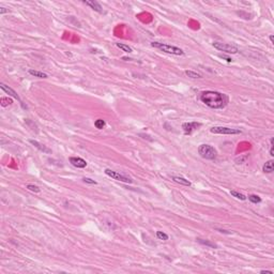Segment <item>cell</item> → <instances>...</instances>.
<instances>
[{
    "instance_id": "4316f807",
    "label": "cell",
    "mask_w": 274,
    "mask_h": 274,
    "mask_svg": "<svg viewBox=\"0 0 274 274\" xmlns=\"http://www.w3.org/2000/svg\"><path fill=\"white\" fill-rule=\"evenodd\" d=\"M270 155H271V156H273V155H274V152H273V146H271V149H270Z\"/></svg>"
},
{
    "instance_id": "8992f818",
    "label": "cell",
    "mask_w": 274,
    "mask_h": 274,
    "mask_svg": "<svg viewBox=\"0 0 274 274\" xmlns=\"http://www.w3.org/2000/svg\"><path fill=\"white\" fill-rule=\"evenodd\" d=\"M104 172H105L108 177L113 178V179H115V180L121 181V182H125V183H132L133 182L129 177H125V176H123V174H119V172H117V171L111 170V169H105Z\"/></svg>"
},
{
    "instance_id": "ac0fdd59",
    "label": "cell",
    "mask_w": 274,
    "mask_h": 274,
    "mask_svg": "<svg viewBox=\"0 0 274 274\" xmlns=\"http://www.w3.org/2000/svg\"><path fill=\"white\" fill-rule=\"evenodd\" d=\"M0 104H1V106H9V105H11L12 104V100H11L10 97H1L0 99Z\"/></svg>"
},
{
    "instance_id": "30bf717a",
    "label": "cell",
    "mask_w": 274,
    "mask_h": 274,
    "mask_svg": "<svg viewBox=\"0 0 274 274\" xmlns=\"http://www.w3.org/2000/svg\"><path fill=\"white\" fill-rule=\"evenodd\" d=\"M84 4H86V6H88V7H90L92 10H94L95 12H99V13H103V8L101 7V4L97 2V1H94V0H92V1H86L85 0Z\"/></svg>"
},
{
    "instance_id": "9c48e42d",
    "label": "cell",
    "mask_w": 274,
    "mask_h": 274,
    "mask_svg": "<svg viewBox=\"0 0 274 274\" xmlns=\"http://www.w3.org/2000/svg\"><path fill=\"white\" fill-rule=\"evenodd\" d=\"M0 88H1V89H2V90H4L7 94H9L10 97H13L14 99H16V100L18 101L20 103H22V100H20V97H18V94H17L16 92H15V91H14L13 89H12V88L8 87L7 85H4V84H0Z\"/></svg>"
},
{
    "instance_id": "484cf974",
    "label": "cell",
    "mask_w": 274,
    "mask_h": 274,
    "mask_svg": "<svg viewBox=\"0 0 274 274\" xmlns=\"http://www.w3.org/2000/svg\"><path fill=\"white\" fill-rule=\"evenodd\" d=\"M260 273H262V274H263V273H267V274H272V273H273V272H272V271H268V270H261V271H260Z\"/></svg>"
},
{
    "instance_id": "ffe728a7",
    "label": "cell",
    "mask_w": 274,
    "mask_h": 274,
    "mask_svg": "<svg viewBox=\"0 0 274 274\" xmlns=\"http://www.w3.org/2000/svg\"><path fill=\"white\" fill-rule=\"evenodd\" d=\"M230 194H231L233 197H235V198H238V199H240V200L246 199V197H245L243 194L239 193V192H237V191H230Z\"/></svg>"
},
{
    "instance_id": "e0dca14e",
    "label": "cell",
    "mask_w": 274,
    "mask_h": 274,
    "mask_svg": "<svg viewBox=\"0 0 274 274\" xmlns=\"http://www.w3.org/2000/svg\"><path fill=\"white\" fill-rule=\"evenodd\" d=\"M248 200L253 203H259L261 201V198L258 195H255V194H252L248 196Z\"/></svg>"
},
{
    "instance_id": "2e32d148",
    "label": "cell",
    "mask_w": 274,
    "mask_h": 274,
    "mask_svg": "<svg viewBox=\"0 0 274 274\" xmlns=\"http://www.w3.org/2000/svg\"><path fill=\"white\" fill-rule=\"evenodd\" d=\"M185 74L189 76V77L191 78H201L203 77V75L199 74V73H197V72H194V71H191V70H187V71H185Z\"/></svg>"
},
{
    "instance_id": "8fae6325",
    "label": "cell",
    "mask_w": 274,
    "mask_h": 274,
    "mask_svg": "<svg viewBox=\"0 0 274 274\" xmlns=\"http://www.w3.org/2000/svg\"><path fill=\"white\" fill-rule=\"evenodd\" d=\"M30 144L31 145H33L36 148H38L40 150V151L42 152H45V153H52V150L50 149H48L47 147H45L44 145H42V144H40V142H38L36 140H33V139H30L29 140Z\"/></svg>"
},
{
    "instance_id": "6da1fadb",
    "label": "cell",
    "mask_w": 274,
    "mask_h": 274,
    "mask_svg": "<svg viewBox=\"0 0 274 274\" xmlns=\"http://www.w3.org/2000/svg\"><path fill=\"white\" fill-rule=\"evenodd\" d=\"M200 101L213 109H222L228 103V97L217 91H203L200 94Z\"/></svg>"
},
{
    "instance_id": "ba28073f",
    "label": "cell",
    "mask_w": 274,
    "mask_h": 274,
    "mask_svg": "<svg viewBox=\"0 0 274 274\" xmlns=\"http://www.w3.org/2000/svg\"><path fill=\"white\" fill-rule=\"evenodd\" d=\"M70 163H71L73 166H75V167H77V168H85L87 166V162L85 161L84 158H76V156L70 158Z\"/></svg>"
},
{
    "instance_id": "7a4b0ae2",
    "label": "cell",
    "mask_w": 274,
    "mask_h": 274,
    "mask_svg": "<svg viewBox=\"0 0 274 274\" xmlns=\"http://www.w3.org/2000/svg\"><path fill=\"white\" fill-rule=\"evenodd\" d=\"M151 45L155 48H158L163 50L164 53H167V54H171V55H176V56H183L184 52L181 48L177 47V46H171L168 45V44H164V43H158V42H152Z\"/></svg>"
},
{
    "instance_id": "d6986e66",
    "label": "cell",
    "mask_w": 274,
    "mask_h": 274,
    "mask_svg": "<svg viewBox=\"0 0 274 274\" xmlns=\"http://www.w3.org/2000/svg\"><path fill=\"white\" fill-rule=\"evenodd\" d=\"M120 49H122L123 52L125 53H132V48L130 47L129 45H125V44H122V43H117L116 44Z\"/></svg>"
},
{
    "instance_id": "52a82bcc",
    "label": "cell",
    "mask_w": 274,
    "mask_h": 274,
    "mask_svg": "<svg viewBox=\"0 0 274 274\" xmlns=\"http://www.w3.org/2000/svg\"><path fill=\"white\" fill-rule=\"evenodd\" d=\"M200 125H201V124L198 122H185L182 124V129H183L184 133H185L186 135H191V134H192L194 131H196Z\"/></svg>"
},
{
    "instance_id": "3957f363",
    "label": "cell",
    "mask_w": 274,
    "mask_h": 274,
    "mask_svg": "<svg viewBox=\"0 0 274 274\" xmlns=\"http://www.w3.org/2000/svg\"><path fill=\"white\" fill-rule=\"evenodd\" d=\"M198 153L201 158L206 160H214L217 154L215 149L210 145H200L198 147Z\"/></svg>"
},
{
    "instance_id": "277c9868",
    "label": "cell",
    "mask_w": 274,
    "mask_h": 274,
    "mask_svg": "<svg viewBox=\"0 0 274 274\" xmlns=\"http://www.w3.org/2000/svg\"><path fill=\"white\" fill-rule=\"evenodd\" d=\"M210 132L212 134H225V135H235V134L242 133L238 129H230V128H225V126H213L210 129Z\"/></svg>"
},
{
    "instance_id": "5b68a950",
    "label": "cell",
    "mask_w": 274,
    "mask_h": 274,
    "mask_svg": "<svg viewBox=\"0 0 274 274\" xmlns=\"http://www.w3.org/2000/svg\"><path fill=\"white\" fill-rule=\"evenodd\" d=\"M214 48H216L219 52H224L227 54H237L239 52V49L233 45L230 44H226V43H221V42H214L213 43Z\"/></svg>"
},
{
    "instance_id": "603a6c76",
    "label": "cell",
    "mask_w": 274,
    "mask_h": 274,
    "mask_svg": "<svg viewBox=\"0 0 274 274\" xmlns=\"http://www.w3.org/2000/svg\"><path fill=\"white\" fill-rule=\"evenodd\" d=\"M27 189L29 191H31V192H34V193H40V189L36 185H33V184H28L27 185Z\"/></svg>"
},
{
    "instance_id": "83f0119b",
    "label": "cell",
    "mask_w": 274,
    "mask_h": 274,
    "mask_svg": "<svg viewBox=\"0 0 274 274\" xmlns=\"http://www.w3.org/2000/svg\"><path fill=\"white\" fill-rule=\"evenodd\" d=\"M270 41H271V43H274V36H270Z\"/></svg>"
},
{
    "instance_id": "d4e9b609",
    "label": "cell",
    "mask_w": 274,
    "mask_h": 274,
    "mask_svg": "<svg viewBox=\"0 0 274 274\" xmlns=\"http://www.w3.org/2000/svg\"><path fill=\"white\" fill-rule=\"evenodd\" d=\"M7 12H9V10H7L6 8H0V14H4Z\"/></svg>"
},
{
    "instance_id": "4fadbf2b",
    "label": "cell",
    "mask_w": 274,
    "mask_h": 274,
    "mask_svg": "<svg viewBox=\"0 0 274 274\" xmlns=\"http://www.w3.org/2000/svg\"><path fill=\"white\" fill-rule=\"evenodd\" d=\"M172 180H174V182L179 183V184L185 185V186H191V182H190V181L186 180V179H184V178H182V177H174V178H172Z\"/></svg>"
},
{
    "instance_id": "5bb4252c",
    "label": "cell",
    "mask_w": 274,
    "mask_h": 274,
    "mask_svg": "<svg viewBox=\"0 0 274 274\" xmlns=\"http://www.w3.org/2000/svg\"><path fill=\"white\" fill-rule=\"evenodd\" d=\"M29 74L34 76V77H39V78H47V74L43 73L41 71H36V70H29Z\"/></svg>"
},
{
    "instance_id": "9a60e30c",
    "label": "cell",
    "mask_w": 274,
    "mask_h": 274,
    "mask_svg": "<svg viewBox=\"0 0 274 274\" xmlns=\"http://www.w3.org/2000/svg\"><path fill=\"white\" fill-rule=\"evenodd\" d=\"M197 242H198V243H200V244L206 245V246H209V247H212V248H216V247H217V245L214 244V243H212V242L208 241V240H203V239H197Z\"/></svg>"
},
{
    "instance_id": "7c38bea8",
    "label": "cell",
    "mask_w": 274,
    "mask_h": 274,
    "mask_svg": "<svg viewBox=\"0 0 274 274\" xmlns=\"http://www.w3.org/2000/svg\"><path fill=\"white\" fill-rule=\"evenodd\" d=\"M262 170H263L264 172H268V174L272 172V171L274 170V162L272 161V160H271V161H268L267 163L263 165Z\"/></svg>"
},
{
    "instance_id": "cb8c5ba5",
    "label": "cell",
    "mask_w": 274,
    "mask_h": 274,
    "mask_svg": "<svg viewBox=\"0 0 274 274\" xmlns=\"http://www.w3.org/2000/svg\"><path fill=\"white\" fill-rule=\"evenodd\" d=\"M83 181H84L85 183H88V184H97V182L94 180H92V179H90V178H84Z\"/></svg>"
},
{
    "instance_id": "44dd1931",
    "label": "cell",
    "mask_w": 274,
    "mask_h": 274,
    "mask_svg": "<svg viewBox=\"0 0 274 274\" xmlns=\"http://www.w3.org/2000/svg\"><path fill=\"white\" fill-rule=\"evenodd\" d=\"M105 124H106V123H105V121H104L103 119H97V121L94 122V125H95V128H97V129H99V130L103 129L104 126H105Z\"/></svg>"
},
{
    "instance_id": "7402d4cb",
    "label": "cell",
    "mask_w": 274,
    "mask_h": 274,
    "mask_svg": "<svg viewBox=\"0 0 274 274\" xmlns=\"http://www.w3.org/2000/svg\"><path fill=\"white\" fill-rule=\"evenodd\" d=\"M156 237H158V239L163 240V241L168 240V235H166V233L163 231H156Z\"/></svg>"
}]
</instances>
